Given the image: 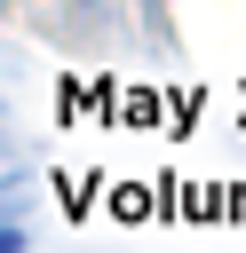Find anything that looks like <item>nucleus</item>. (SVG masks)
I'll list each match as a JSON object with an SVG mask.
<instances>
[{
  "instance_id": "1",
  "label": "nucleus",
  "mask_w": 246,
  "mask_h": 253,
  "mask_svg": "<svg viewBox=\"0 0 246 253\" xmlns=\"http://www.w3.org/2000/svg\"><path fill=\"white\" fill-rule=\"evenodd\" d=\"M0 253H24V229H0Z\"/></svg>"
}]
</instances>
